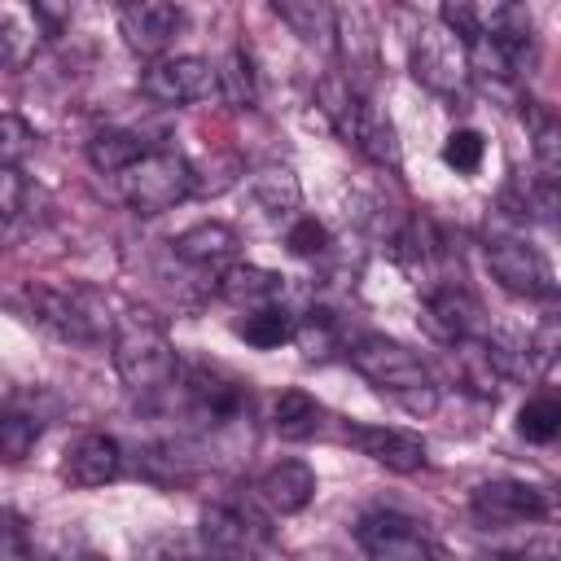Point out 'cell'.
I'll return each instance as SVG.
<instances>
[{
    "label": "cell",
    "instance_id": "cell-1",
    "mask_svg": "<svg viewBox=\"0 0 561 561\" xmlns=\"http://www.w3.org/2000/svg\"><path fill=\"white\" fill-rule=\"evenodd\" d=\"M346 359L351 368L390 403H399L412 416H430L438 408V381L425 368V359L416 351H408L403 342L386 337V333H355L346 342Z\"/></svg>",
    "mask_w": 561,
    "mask_h": 561
},
{
    "label": "cell",
    "instance_id": "cell-2",
    "mask_svg": "<svg viewBox=\"0 0 561 561\" xmlns=\"http://www.w3.org/2000/svg\"><path fill=\"white\" fill-rule=\"evenodd\" d=\"M110 355L114 368L123 377V386L131 394H162L175 386L180 377V351L167 337V329L149 316V311H127L114 316V333H110Z\"/></svg>",
    "mask_w": 561,
    "mask_h": 561
},
{
    "label": "cell",
    "instance_id": "cell-3",
    "mask_svg": "<svg viewBox=\"0 0 561 561\" xmlns=\"http://www.w3.org/2000/svg\"><path fill=\"white\" fill-rule=\"evenodd\" d=\"M320 110L333 123V131L346 145H355L368 162H377L386 171H399L403 167V149H399V131H394L390 114L377 110L373 101H364L346 79H337V75H324L320 79Z\"/></svg>",
    "mask_w": 561,
    "mask_h": 561
},
{
    "label": "cell",
    "instance_id": "cell-4",
    "mask_svg": "<svg viewBox=\"0 0 561 561\" xmlns=\"http://www.w3.org/2000/svg\"><path fill=\"white\" fill-rule=\"evenodd\" d=\"M26 302H31V316L44 329H53L61 342L101 346L114 333V316H110L105 298L92 294L88 285H53V280H39V285H26Z\"/></svg>",
    "mask_w": 561,
    "mask_h": 561
},
{
    "label": "cell",
    "instance_id": "cell-5",
    "mask_svg": "<svg viewBox=\"0 0 561 561\" xmlns=\"http://www.w3.org/2000/svg\"><path fill=\"white\" fill-rule=\"evenodd\" d=\"M114 184L136 215H162L193 193V167L171 149H149L123 175H114Z\"/></svg>",
    "mask_w": 561,
    "mask_h": 561
},
{
    "label": "cell",
    "instance_id": "cell-6",
    "mask_svg": "<svg viewBox=\"0 0 561 561\" xmlns=\"http://www.w3.org/2000/svg\"><path fill=\"white\" fill-rule=\"evenodd\" d=\"M175 386H184L193 416L210 430H232L250 421V381L232 377L219 364H180Z\"/></svg>",
    "mask_w": 561,
    "mask_h": 561
},
{
    "label": "cell",
    "instance_id": "cell-7",
    "mask_svg": "<svg viewBox=\"0 0 561 561\" xmlns=\"http://www.w3.org/2000/svg\"><path fill=\"white\" fill-rule=\"evenodd\" d=\"M469 513L482 530H508V526L543 522L552 513V495L522 478H491L469 491Z\"/></svg>",
    "mask_w": 561,
    "mask_h": 561
},
{
    "label": "cell",
    "instance_id": "cell-8",
    "mask_svg": "<svg viewBox=\"0 0 561 561\" xmlns=\"http://www.w3.org/2000/svg\"><path fill=\"white\" fill-rule=\"evenodd\" d=\"M412 75L416 83H425L438 96H465L469 88V57H465V39H456L443 22H425L412 35Z\"/></svg>",
    "mask_w": 561,
    "mask_h": 561
},
{
    "label": "cell",
    "instance_id": "cell-9",
    "mask_svg": "<svg viewBox=\"0 0 561 561\" xmlns=\"http://www.w3.org/2000/svg\"><path fill=\"white\" fill-rule=\"evenodd\" d=\"M197 539L210 561H259L267 548V526L241 504H206L197 517Z\"/></svg>",
    "mask_w": 561,
    "mask_h": 561
},
{
    "label": "cell",
    "instance_id": "cell-10",
    "mask_svg": "<svg viewBox=\"0 0 561 561\" xmlns=\"http://www.w3.org/2000/svg\"><path fill=\"white\" fill-rule=\"evenodd\" d=\"M140 92L158 105H197L219 96V70L206 57L180 53V57H158L140 75Z\"/></svg>",
    "mask_w": 561,
    "mask_h": 561
},
{
    "label": "cell",
    "instance_id": "cell-11",
    "mask_svg": "<svg viewBox=\"0 0 561 561\" xmlns=\"http://www.w3.org/2000/svg\"><path fill=\"white\" fill-rule=\"evenodd\" d=\"M486 267L517 298H543L548 302L557 294L552 263L530 241H522V237H491L486 241Z\"/></svg>",
    "mask_w": 561,
    "mask_h": 561
},
{
    "label": "cell",
    "instance_id": "cell-12",
    "mask_svg": "<svg viewBox=\"0 0 561 561\" xmlns=\"http://www.w3.org/2000/svg\"><path fill=\"white\" fill-rule=\"evenodd\" d=\"M355 543L368 561H438L425 530L394 508H368L355 522Z\"/></svg>",
    "mask_w": 561,
    "mask_h": 561
},
{
    "label": "cell",
    "instance_id": "cell-13",
    "mask_svg": "<svg viewBox=\"0 0 561 561\" xmlns=\"http://www.w3.org/2000/svg\"><path fill=\"white\" fill-rule=\"evenodd\" d=\"M425 324L447 346H460V342H473V337L486 333L478 298L465 285H456V280H443V285L425 289Z\"/></svg>",
    "mask_w": 561,
    "mask_h": 561
},
{
    "label": "cell",
    "instance_id": "cell-14",
    "mask_svg": "<svg viewBox=\"0 0 561 561\" xmlns=\"http://www.w3.org/2000/svg\"><path fill=\"white\" fill-rule=\"evenodd\" d=\"M342 438H346L351 447H359L373 465L390 469V473H416V469H425V460H430L425 438L412 434V430H399V425H346Z\"/></svg>",
    "mask_w": 561,
    "mask_h": 561
},
{
    "label": "cell",
    "instance_id": "cell-15",
    "mask_svg": "<svg viewBox=\"0 0 561 561\" xmlns=\"http://www.w3.org/2000/svg\"><path fill=\"white\" fill-rule=\"evenodd\" d=\"M184 26V9L180 4H162V0H136L118 9V35L131 53L140 57H158L171 48V39Z\"/></svg>",
    "mask_w": 561,
    "mask_h": 561
},
{
    "label": "cell",
    "instance_id": "cell-16",
    "mask_svg": "<svg viewBox=\"0 0 561 561\" xmlns=\"http://www.w3.org/2000/svg\"><path fill=\"white\" fill-rule=\"evenodd\" d=\"M123 473V447L114 434H79L66 451H61V478L70 486H105Z\"/></svg>",
    "mask_w": 561,
    "mask_h": 561
},
{
    "label": "cell",
    "instance_id": "cell-17",
    "mask_svg": "<svg viewBox=\"0 0 561 561\" xmlns=\"http://www.w3.org/2000/svg\"><path fill=\"white\" fill-rule=\"evenodd\" d=\"M237 245H241L237 228H228V224H219V219H202V224L184 228V232L171 241V250H175L180 263H188V267H197V272H215V276H219L228 263H237Z\"/></svg>",
    "mask_w": 561,
    "mask_h": 561
},
{
    "label": "cell",
    "instance_id": "cell-18",
    "mask_svg": "<svg viewBox=\"0 0 561 561\" xmlns=\"http://www.w3.org/2000/svg\"><path fill=\"white\" fill-rule=\"evenodd\" d=\"M259 500L289 517V513H302L311 500H316V469L307 460H276L263 478H259Z\"/></svg>",
    "mask_w": 561,
    "mask_h": 561
},
{
    "label": "cell",
    "instance_id": "cell-19",
    "mask_svg": "<svg viewBox=\"0 0 561 561\" xmlns=\"http://www.w3.org/2000/svg\"><path fill=\"white\" fill-rule=\"evenodd\" d=\"M215 289H219V298H228L245 311H259V307H276V298L285 294V276L254 267V263H228L215 276Z\"/></svg>",
    "mask_w": 561,
    "mask_h": 561
},
{
    "label": "cell",
    "instance_id": "cell-20",
    "mask_svg": "<svg viewBox=\"0 0 561 561\" xmlns=\"http://www.w3.org/2000/svg\"><path fill=\"white\" fill-rule=\"evenodd\" d=\"M276 18L307 44V48H320L329 53L333 48V35H337V13L320 0H280L276 4Z\"/></svg>",
    "mask_w": 561,
    "mask_h": 561
},
{
    "label": "cell",
    "instance_id": "cell-21",
    "mask_svg": "<svg viewBox=\"0 0 561 561\" xmlns=\"http://www.w3.org/2000/svg\"><path fill=\"white\" fill-rule=\"evenodd\" d=\"M250 197L254 206L267 215V219H294L298 202H302V188H298V175L289 167H259L250 180Z\"/></svg>",
    "mask_w": 561,
    "mask_h": 561
},
{
    "label": "cell",
    "instance_id": "cell-22",
    "mask_svg": "<svg viewBox=\"0 0 561 561\" xmlns=\"http://www.w3.org/2000/svg\"><path fill=\"white\" fill-rule=\"evenodd\" d=\"M324 425V408L316 394L307 390H280L276 408H272V430L289 443H302V438H316Z\"/></svg>",
    "mask_w": 561,
    "mask_h": 561
},
{
    "label": "cell",
    "instance_id": "cell-23",
    "mask_svg": "<svg viewBox=\"0 0 561 561\" xmlns=\"http://www.w3.org/2000/svg\"><path fill=\"white\" fill-rule=\"evenodd\" d=\"M149 153V145L136 136V131H118V127H110V131H96L92 140H88V162L101 171V175H123L136 158H145Z\"/></svg>",
    "mask_w": 561,
    "mask_h": 561
},
{
    "label": "cell",
    "instance_id": "cell-24",
    "mask_svg": "<svg viewBox=\"0 0 561 561\" xmlns=\"http://www.w3.org/2000/svg\"><path fill=\"white\" fill-rule=\"evenodd\" d=\"M237 337H245L250 346L259 351H276L280 342H294V316L276 302V307H259V311H245V320L237 324Z\"/></svg>",
    "mask_w": 561,
    "mask_h": 561
},
{
    "label": "cell",
    "instance_id": "cell-25",
    "mask_svg": "<svg viewBox=\"0 0 561 561\" xmlns=\"http://www.w3.org/2000/svg\"><path fill=\"white\" fill-rule=\"evenodd\" d=\"M39 430H44V421L39 416H31V412H0V460L4 465H18V460H26L31 456V447L39 443Z\"/></svg>",
    "mask_w": 561,
    "mask_h": 561
},
{
    "label": "cell",
    "instance_id": "cell-26",
    "mask_svg": "<svg viewBox=\"0 0 561 561\" xmlns=\"http://www.w3.org/2000/svg\"><path fill=\"white\" fill-rule=\"evenodd\" d=\"M561 430V403L552 394H535L517 408V434L526 443H552Z\"/></svg>",
    "mask_w": 561,
    "mask_h": 561
},
{
    "label": "cell",
    "instance_id": "cell-27",
    "mask_svg": "<svg viewBox=\"0 0 561 561\" xmlns=\"http://www.w3.org/2000/svg\"><path fill=\"white\" fill-rule=\"evenodd\" d=\"M219 70V96L232 101V105H254V61L245 57V48H232L224 57Z\"/></svg>",
    "mask_w": 561,
    "mask_h": 561
},
{
    "label": "cell",
    "instance_id": "cell-28",
    "mask_svg": "<svg viewBox=\"0 0 561 561\" xmlns=\"http://www.w3.org/2000/svg\"><path fill=\"white\" fill-rule=\"evenodd\" d=\"M530 149H535V162H539V175L543 180H557V167H561V127L548 110H535L530 118Z\"/></svg>",
    "mask_w": 561,
    "mask_h": 561
},
{
    "label": "cell",
    "instance_id": "cell-29",
    "mask_svg": "<svg viewBox=\"0 0 561 561\" xmlns=\"http://www.w3.org/2000/svg\"><path fill=\"white\" fill-rule=\"evenodd\" d=\"M486 158V136L478 127H456L447 140H443V162L456 171V175H473Z\"/></svg>",
    "mask_w": 561,
    "mask_h": 561
},
{
    "label": "cell",
    "instance_id": "cell-30",
    "mask_svg": "<svg viewBox=\"0 0 561 561\" xmlns=\"http://www.w3.org/2000/svg\"><path fill=\"white\" fill-rule=\"evenodd\" d=\"M35 153V127L22 114H0V167H22Z\"/></svg>",
    "mask_w": 561,
    "mask_h": 561
},
{
    "label": "cell",
    "instance_id": "cell-31",
    "mask_svg": "<svg viewBox=\"0 0 561 561\" xmlns=\"http://www.w3.org/2000/svg\"><path fill=\"white\" fill-rule=\"evenodd\" d=\"M557 351H561L557 316H543V324H539L535 333H526V364H530V373L552 377V368H557Z\"/></svg>",
    "mask_w": 561,
    "mask_h": 561
},
{
    "label": "cell",
    "instance_id": "cell-32",
    "mask_svg": "<svg viewBox=\"0 0 561 561\" xmlns=\"http://www.w3.org/2000/svg\"><path fill=\"white\" fill-rule=\"evenodd\" d=\"M285 245H289L298 259H316V254L329 250V228H324L320 219H311V215H298V219L285 228Z\"/></svg>",
    "mask_w": 561,
    "mask_h": 561
},
{
    "label": "cell",
    "instance_id": "cell-33",
    "mask_svg": "<svg viewBox=\"0 0 561 561\" xmlns=\"http://www.w3.org/2000/svg\"><path fill=\"white\" fill-rule=\"evenodd\" d=\"M0 561H39L26 522L13 508H0Z\"/></svg>",
    "mask_w": 561,
    "mask_h": 561
},
{
    "label": "cell",
    "instance_id": "cell-34",
    "mask_svg": "<svg viewBox=\"0 0 561 561\" xmlns=\"http://www.w3.org/2000/svg\"><path fill=\"white\" fill-rule=\"evenodd\" d=\"M22 215H26V180L22 171L0 167V219L22 224Z\"/></svg>",
    "mask_w": 561,
    "mask_h": 561
},
{
    "label": "cell",
    "instance_id": "cell-35",
    "mask_svg": "<svg viewBox=\"0 0 561 561\" xmlns=\"http://www.w3.org/2000/svg\"><path fill=\"white\" fill-rule=\"evenodd\" d=\"M18 61H22V53H18L13 35H9V13L0 9V70H4V66H18Z\"/></svg>",
    "mask_w": 561,
    "mask_h": 561
},
{
    "label": "cell",
    "instance_id": "cell-36",
    "mask_svg": "<svg viewBox=\"0 0 561 561\" xmlns=\"http://www.w3.org/2000/svg\"><path fill=\"white\" fill-rule=\"evenodd\" d=\"M495 561H557V548L552 543H539V548H526V552H504Z\"/></svg>",
    "mask_w": 561,
    "mask_h": 561
},
{
    "label": "cell",
    "instance_id": "cell-37",
    "mask_svg": "<svg viewBox=\"0 0 561 561\" xmlns=\"http://www.w3.org/2000/svg\"><path fill=\"white\" fill-rule=\"evenodd\" d=\"M53 561H105L101 552H88V548H70V552H61V557H53Z\"/></svg>",
    "mask_w": 561,
    "mask_h": 561
},
{
    "label": "cell",
    "instance_id": "cell-38",
    "mask_svg": "<svg viewBox=\"0 0 561 561\" xmlns=\"http://www.w3.org/2000/svg\"><path fill=\"white\" fill-rule=\"evenodd\" d=\"M302 561H346V557L342 552H307Z\"/></svg>",
    "mask_w": 561,
    "mask_h": 561
}]
</instances>
